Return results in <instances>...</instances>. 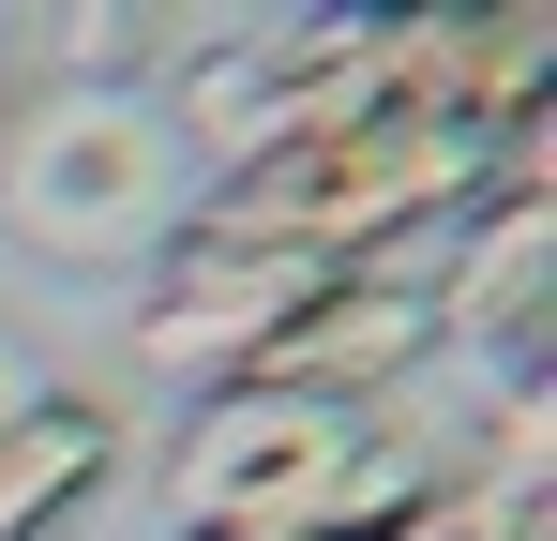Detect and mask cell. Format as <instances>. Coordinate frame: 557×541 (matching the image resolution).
I'll return each mask as SVG.
<instances>
[{
    "label": "cell",
    "mask_w": 557,
    "mask_h": 541,
    "mask_svg": "<svg viewBox=\"0 0 557 541\" xmlns=\"http://www.w3.org/2000/svg\"><path fill=\"white\" fill-rule=\"evenodd\" d=\"M376 406H301V391H196L166 451V512L182 541H317L347 496V451Z\"/></svg>",
    "instance_id": "3957f363"
},
{
    "label": "cell",
    "mask_w": 557,
    "mask_h": 541,
    "mask_svg": "<svg viewBox=\"0 0 557 541\" xmlns=\"http://www.w3.org/2000/svg\"><path fill=\"white\" fill-rule=\"evenodd\" d=\"M422 301H437V347H467L482 376H543V347H557V196H482Z\"/></svg>",
    "instance_id": "5b68a950"
},
{
    "label": "cell",
    "mask_w": 557,
    "mask_h": 541,
    "mask_svg": "<svg viewBox=\"0 0 557 541\" xmlns=\"http://www.w3.org/2000/svg\"><path fill=\"white\" fill-rule=\"evenodd\" d=\"M30 391H46V376H30V347H15V331H0V422H15V406H30Z\"/></svg>",
    "instance_id": "9c48e42d"
},
{
    "label": "cell",
    "mask_w": 557,
    "mask_h": 541,
    "mask_svg": "<svg viewBox=\"0 0 557 541\" xmlns=\"http://www.w3.org/2000/svg\"><path fill=\"white\" fill-rule=\"evenodd\" d=\"M196 241L226 256H286V270H392V241L482 211V136L467 121H422V105H362V121H317L257 166L196 180L182 196Z\"/></svg>",
    "instance_id": "6da1fadb"
},
{
    "label": "cell",
    "mask_w": 557,
    "mask_h": 541,
    "mask_svg": "<svg viewBox=\"0 0 557 541\" xmlns=\"http://www.w3.org/2000/svg\"><path fill=\"white\" fill-rule=\"evenodd\" d=\"M106 466H121V406H106V391H30V406L0 422V541L76 527L106 496Z\"/></svg>",
    "instance_id": "52a82bcc"
},
{
    "label": "cell",
    "mask_w": 557,
    "mask_h": 541,
    "mask_svg": "<svg viewBox=\"0 0 557 541\" xmlns=\"http://www.w3.org/2000/svg\"><path fill=\"white\" fill-rule=\"evenodd\" d=\"M407 361H437V301L407 270H317L301 316L272 331V361L242 391H301V406H376Z\"/></svg>",
    "instance_id": "8992f818"
},
{
    "label": "cell",
    "mask_w": 557,
    "mask_h": 541,
    "mask_svg": "<svg viewBox=\"0 0 557 541\" xmlns=\"http://www.w3.org/2000/svg\"><path fill=\"white\" fill-rule=\"evenodd\" d=\"M182 136L151 90H46L15 136H0V226L61 270H106V256H151L182 226Z\"/></svg>",
    "instance_id": "7a4b0ae2"
},
{
    "label": "cell",
    "mask_w": 557,
    "mask_h": 541,
    "mask_svg": "<svg viewBox=\"0 0 557 541\" xmlns=\"http://www.w3.org/2000/svg\"><path fill=\"white\" fill-rule=\"evenodd\" d=\"M301 286H317V270H286V256L166 241L151 301H136V361H151V376H196V391H242V376L272 361V331L301 316Z\"/></svg>",
    "instance_id": "277c9868"
},
{
    "label": "cell",
    "mask_w": 557,
    "mask_h": 541,
    "mask_svg": "<svg viewBox=\"0 0 557 541\" xmlns=\"http://www.w3.org/2000/svg\"><path fill=\"white\" fill-rule=\"evenodd\" d=\"M151 46H166V30H151V15H121V0H91V15H61V30H46L61 90H121L136 61H151Z\"/></svg>",
    "instance_id": "ba28073f"
}]
</instances>
